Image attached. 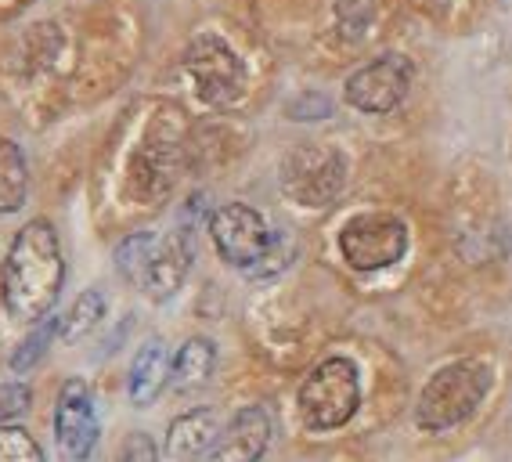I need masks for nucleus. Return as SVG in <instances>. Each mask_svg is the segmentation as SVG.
Instances as JSON below:
<instances>
[{
  "mask_svg": "<svg viewBox=\"0 0 512 462\" xmlns=\"http://www.w3.org/2000/svg\"><path fill=\"white\" fill-rule=\"evenodd\" d=\"M65 282V257L51 221H29L15 235L4 260V307L22 325H37L51 315Z\"/></svg>",
  "mask_w": 512,
  "mask_h": 462,
  "instance_id": "nucleus-1",
  "label": "nucleus"
},
{
  "mask_svg": "<svg viewBox=\"0 0 512 462\" xmlns=\"http://www.w3.org/2000/svg\"><path fill=\"white\" fill-rule=\"evenodd\" d=\"M487 390H491V369L480 358H462L451 365H440L426 387H422L419 401H415V423L430 434L462 426L473 419V412L484 405Z\"/></svg>",
  "mask_w": 512,
  "mask_h": 462,
  "instance_id": "nucleus-2",
  "label": "nucleus"
},
{
  "mask_svg": "<svg viewBox=\"0 0 512 462\" xmlns=\"http://www.w3.org/2000/svg\"><path fill=\"white\" fill-rule=\"evenodd\" d=\"M361 408V372L350 358H325L300 387V416L311 430H339Z\"/></svg>",
  "mask_w": 512,
  "mask_h": 462,
  "instance_id": "nucleus-3",
  "label": "nucleus"
},
{
  "mask_svg": "<svg viewBox=\"0 0 512 462\" xmlns=\"http://www.w3.org/2000/svg\"><path fill=\"white\" fill-rule=\"evenodd\" d=\"M408 250V228L394 213H357L339 228V253L354 271L394 268Z\"/></svg>",
  "mask_w": 512,
  "mask_h": 462,
  "instance_id": "nucleus-4",
  "label": "nucleus"
},
{
  "mask_svg": "<svg viewBox=\"0 0 512 462\" xmlns=\"http://www.w3.org/2000/svg\"><path fill=\"white\" fill-rule=\"evenodd\" d=\"M184 69L192 76L195 94L213 109H228L246 91V65L213 33H202L184 51Z\"/></svg>",
  "mask_w": 512,
  "mask_h": 462,
  "instance_id": "nucleus-5",
  "label": "nucleus"
},
{
  "mask_svg": "<svg viewBox=\"0 0 512 462\" xmlns=\"http://www.w3.org/2000/svg\"><path fill=\"white\" fill-rule=\"evenodd\" d=\"M347 181V163L336 148L300 145L282 163V188L300 206H329Z\"/></svg>",
  "mask_w": 512,
  "mask_h": 462,
  "instance_id": "nucleus-6",
  "label": "nucleus"
},
{
  "mask_svg": "<svg viewBox=\"0 0 512 462\" xmlns=\"http://www.w3.org/2000/svg\"><path fill=\"white\" fill-rule=\"evenodd\" d=\"M210 235L220 260L242 271H253L267 257L271 242H275V231L267 228L264 217L246 203H228L220 206V210H213Z\"/></svg>",
  "mask_w": 512,
  "mask_h": 462,
  "instance_id": "nucleus-7",
  "label": "nucleus"
},
{
  "mask_svg": "<svg viewBox=\"0 0 512 462\" xmlns=\"http://www.w3.org/2000/svg\"><path fill=\"white\" fill-rule=\"evenodd\" d=\"M408 87H412V62L404 55H383L361 65L347 80L343 94H347V105H354L357 112L383 116V112H394L404 102Z\"/></svg>",
  "mask_w": 512,
  "mask_h": 462,
  "instance_id": "nucleus-8",
  "label": "nucleus"
},
{
  "mask_svg": "<svg viewBox=\"0 0 512 462\" xmlns=\"http://www.w3.org/2000/svg\"><path fill=\"white\" fill-rule=\"evenodd\" d=\"M55 437L62 455H69L73 462L91 459L98 444V412H94V398L83 379H65V387L58 390Z\"/></svg>",
  "mask_w": 512,
  "mask_h": 462,
  "instance_id": "nucleus-9",
  "label": "nucleus"
},
{
  "mask_svg": "<svg viewBox=\"0 0 512 462\" xmlns=\"http://www.w3.org/2000/svg\"><path fill=\"white\" fill-rule=\"evenodd\" d=\"M271 444V416L260 405H249L231 416L228 426H220L210 462H260Z\"/></svg>",
  "mask_w": 512,
  "mask_h": 462,
  "instance_id": "nucleus-10",
  "label": "nucleus"
},
{
  "mask_svg": "<svg viewBox=\"0 0 512 462\" xmlns=\"http://www.w3.org/2000/svg\"><path fill=\"white\" fill-rule=\"evenodd\" d=\"M188 268H192V224L184 221L166 239H159L156 260H152V268L141 282V293H148L152 300H170L184 286Z\"/></svg>",
  "mask_w": 512,
  "mask_h": 462,
  "instance_id": "nucleus-11",
  "label": "nucleus"
},
{
  "mask_svg": "<svg viewBox=\"0 0 512 462\" xmlns=\"http://www.w3.org/2000/svg\"><path fill=\"white\" fill-rule=\"evenodd\" d=\"M220 437V419L213 408H195L184 412L166 430V459L170 462H199L213 452Z\"/></svg>",
  "mask_w": 512,
  "mask_h": 462,
  "instance_id": "nucleus-12",
  "label": "nucleus"
},
{
  "mask_svg": "<svg viewBox=\"0 0 512 462\" xmlns=\"http://www.w3.org/2000/svg\"><path fill=\"white\" fill-rule=\"evenodd\" d=\"M177 174V145L174 141H159L148 138V145L134 159V170H130V188L138 199L152 203V199H163L174 185Z\"/></svg>",
  "mask_w": 512,
  "mask_h": 462,
  "instance_id": "nucleus-13",
  "label": "nucleus"
},
{
  "mask_svg": "<svg viewBox=\"0 0 512 462\" xmlns=\"http://www.w3.org/2000/svg\"><path fill=\"white\" fill-rule=\"evenodd\" d=\"M170 383V354H166L163 340H148L138 351L134 365H130V401L138 408L156 405L163 387Z\"/></svg>",
  "mask_w": 512,
  "mask_h": 462,
  "instance_id": "nucleus-14",
  "label": "nucleus"
},
{
  "mask_svg": "<svg viewBox=\"0 0 512 462\" xmlns=\"http://www.w3.org/2000/svg\"><path fill=\"white\" fill-rule=\"evenodd\" d=\"M213 365H217V347H213L206 336H192V340L170 358V387H174L177 394L206 387L213 376Z\"/></svg>",
  "mask_w": 512,
  "mask_h": 462,
  "instance_id": "nucleus-15",
  "label": "nucleus"
},
{
  "mask_svg": "<svg viewBox=\"0 0 512 462\" xmlns=\"http://www.w3.org/2000/svg\"><path fill=\"white\" fill-rule=\"evenodd\" d=\"M29 170L22 148L11 138H0V213H15L26 206Z\"/></svg>",
  "mask_w": 512,
  "mask_h": 462,
  "instance_id": "nucleus-16",
  "label": "nucleus"
},
{
  "mask_svg": "<svg viewBox=\"0 0 512 462\" xmlns=\"http://www.w3.org/2000/svg\"><path fill=\"white\" fill-rule=\"evenodd\" d=\"M156 250H159V235H152V231H134V235H127V239L116 246L119 275L141 289L148 268H152V260H156Z\"/></svg>",
  "mask_w": 512,
  "mask_h": 462,
  "instance_id": "nucleus-17",
  "label": "nucleus"
},
{
  "mask_svg": "<svg viewBox=\"0 0 512 462\" xmlns=\"http://www.w3.org/2000/svg\"><path fill=\"white\" fill-rule=\"evenodd\" d=\"M101 318H105V296H101L98 289H87V293L76 296L73 307L65 311L62 325H58V336H62L65 343H76L87 333H94V325H98Z\"/></svg>",
  "mask_w": 512,
  "mask_h": 462,
  "instance_id": "nucleus-18",
  "label": "nucleus"
},
{
  "mask_svg": "<svg viewBox=\"0 0 512 462\" xmlns=\"http://www.w3.org/2000/svg\"><path fill=\"white\" fill-rule=\"evenodd\" d=\"M58 325H62V318H44V322H37V329H33V333H29L26 340L15 347V354H11V369H15V372L33 369V365L44 358L47 343L58 336Z\"/></svg>",
  "mask_w": 512,
  "mask_h": 462,
  "instance_id": "nucleus-19",
  "label": "nucleus"
},
{
  "mask_svg": "<svg viewBox=\"0 0 512 462\" xmlns=\"http://www.w3.org/2000/svg\"><path fill=\"white\" fill-rule=\"evenodd\" d=\"M0 462H47L44 448L22 426H0Z\"/></svg>",
  "mask_w": 512,
  "mask_h": 462,
  "instance_id": "nucleus-20",
  "label": "nucleus"
},
{
  "mask_svg": "<svg viewBox=\"0 0 512 462\" xmlns=\"http://www.w3.org/2000/svg\"><path fill=\"white\" fill-rule=\"evenodd\" d=\"M336 15L343 37H361L372 26V0H336Z\"/></svg>",
  "mask_w": 512,
  "mask_h": 462,
  "instance_id": "nucleus-21",
  "label": "nucleus"
},
{
  "mask_svg": "<svg viewBox=\"0 0 512 462\" xmlns=\"http://www.w3.org/2000/svg\"><path fill=\"white\" fill-rule=\"evenodd\" d=\"M29 394L26 383H0V426H8V419H19L29 412Z\"/></svg>",
  "mask_w": 512,
  "mask_h": 462,
  "instance_id": "nucleus-22",
  "label": "nucleus"
},
{
  "mask_svg": "<svg viewBox=\"0 0 512 462\" xmlns=\"http://www.w3.org/2000/svg\"><path fill=\"white\" fill-rule=\"evenodd\" d=\"M116 462H159V448L148 434H130L119 448Z\"/></svg>",
  "mask_w": 512,
  "mask_h": 462,
  "instance_id": "nucleus-23",
  "label": "nucleus"
},
{
  "mask_svg": "<svg viewBox=\"0 0 512 462\" xmlns=\"http://www.w3.org/2000/svg\"><path fill=\"white\" fill-rule=\"evenodd\" d=\"M329 112H332V105L325 94H300V98L289 105V116H293V120H325Z\"/></svg>",
  "mask_w": 512,
  "mask_h": 462,
  "instance_id": "nucleus-24",
  "label": "nucleus"
}]
</instances>
